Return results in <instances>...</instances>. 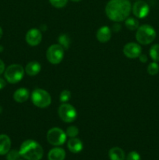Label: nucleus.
<instances>
[{
	"mask_svg": "<svg viewBox=\"0 0 159 160\" xmlns=\"http://www.w3.org/2000/svg\"><path fill=\"white\" fill-rule=\"evenodd\" d=\"M132 6L129 0H110L105 6V13L109 20L122 22L129 17Z\"/></svg>",
	"mask_w": 159,
	"mask_h": 160,
	"instance_id": "f257e3e1",
	"label": "nucleus"
},
{
	"mask_svg": "<svg viewBox=\"0 0 159 160\" xmlns=\"http://www.w3.org/2000/svg\"><path fill=\"white\" fill-rule=\"evenodd\" d=\"M20 156L26 160H41L43 157L44 150L41 145L36 141L26 140L21 144L20 150Z\"/></svg>",
	"mask_w": 159,
	"mask_h": 160,
	"instance_id": "f03ea898",
	"label": "nucleus"
},
{
	"mask_svg": "<svg viewBox=\"0 0 159 160\" xmlns=\"http://www.w3.org/2000/svg\"><path fill=\"white\" fill-rule=\"evenodd\" d=\"M156 38V31L152 26L143 24L138 28L136 32V39L141 45H149Z\"/></svg>",
	"mask_w": 159,
	"mask_h": 160,
	"instance_id": "7ed1b4c3",
	"label": "nucleus"
},
{
	"mask_svg": "<svg viewBox=\"0 0 159 160\" xmlns=\"http://www.w3.org/2000/svg\"><path fill=\"white\" fill-rule=\"evenodd\" d=\"M25 70L20 64H12L5 70L4 76L10 84H17L23 79Z\"/></svg>",
	"mask_w": 159,
	"mask_h": 160,
	"instance_id": "20e7f679",
	"label": "nucleus"
},
{
	"mask_svg": "<svg viewBox=\"0 0 159 160\" xmlns=\"http://www.w3.org/2000/svg\"><path fill=\"white\" fill-rule=\"evenodd\" d=\"M33 104L38 108H46L51 103V97L47 91L41 88L34 89L31 93Z\"/></svg>",
	"mask_w": 159,
	"mask_h": 160,
	"instance_id": "39448f33",
	"label": "nucleus"
},
{
	"mask_svg": "<svg viewBox=\"0 0 159 160\" xmlns=\"http://www.w3.org/2000/svg\"><path fill=\"white\" fill-rule=\"evenodd\" d=\"M66 134L61 128H52L47 132V140L48 143L54 146L63 145L66 141Z\"/></svg>",
	"mask_w": 159,
	"mask_h": 160,
	"instance_id": "423d86ee",
	"label": "nucleus"
},
{
	"mask_svg": "<svg viewBox=\"0 0 159 160\" xmlns=\"http://www.w3.org/2000/svg\"><path fill=\"white\" fill-rule=\"evenodd\" d=\"M64 57V48L59 44L51 45L47 49L46 58L51 64H59L62 61Z\"/></svg>",
	"mask_w": 159,
	"mask_h": 160,
	"instance_id": "0eeeda50",
	"label": "nucleus"
},
{
	"mask_svg": "<svg viewBox=\"0 0 159 160\" xmlns=\"http://www.w3.org/2000/svg\"><path fill=\"white\" fill-rule=\"evenodd\" d=\"M59 117L65 123H73L77 117L76 109L69 103H62L58 109Z\"/></svg>",
	"mask_w": 159,
	"mask_h": 160,
	"instance_id": "6e6552de",
	"label": "nucleus"
},
{
	"mask_svg": "<svg viewBox=\"0 0 159 160\" xmlns=\"http://www.w3.org/2000/svg\"><path fill=\"white\" fill-rule=\"evenodd\" d=\"M123 51L127 58L136 59L138 58L142 53V48L141 46L136 42H129L125 45Z\"/></svg>",
	"mask_w": 159,
	"mask_h": 160,
	"instance_id": "1a4fd4ad",
	"label": "nucleus"
},
{
	"mask_svg": "<svg viewBox=\"0 0 159 160\" xmlns=\"http://www.w3.org/2000/svg\"><path fill=\"white\" fill-rule=\"evenodd\" d=\"M132 13L136 17L139 19L145 18L148 15L150 7L147 2L143 1H137L133 4L132 7Z\"/></svg>",
	"mask_w": 159,
	"mask_h": 160,
	"instance_id": "9d476101",
	"label": "nucleus"
},
{
	"mask_svg": "<svg viewBox=\"0 0 159 160\" xmlns=\"http://www.w3.org/2000/svg\"><path fill=\"white\" fill-rule=\"evenodd\" d=\"M26 43L31 46H37L41 43L42 40V34L41 31L37 28H32L30 29L26 32Z\"/></svg>",
	"mask_w": 159,
	"mask_h": 160,
	"instance_id": "9b49d317",
	"label": "nucleus"
},
{
	"mask_svg": "<svg viewBox=\"0 0 159 160\" xmlns=\"http://www.w3.org/2000/svg\"><path fill=\"white\" fill-rule=\"evenodd\" d=\"M97 40L101 43H106L112 38V31L108 26H103L96 33Z\"/></svg>",
	"mask_w": 159,
	"mask_h": 160,
	"instance_id": "f8f14e48",
	"label": "nucleus"
},
{
	"mask_svg": "<svg viewBox=\"0 0 159 160\" xmlns=\"http://www.w3.org/2000/svg\"><path fill=\"white\" fill-rule=\"evenodd\" d=\"M29 91L26 88H20L16 90L15 92H14L13 99L17 102L23 103L27 101L28 98H29Z\"/></svg>",
	"mask_w": 159,
	"mask_h": 160,
	"instance_id": "ddd939ff",
	"label": "nucleus"
},
{
	"mask_svg": "<svg viewBox=\"0 0 159 160\" xmlns=\"http://www.w3.org/2000/svg\"><path fill=\"white\" fill-rule=\"evenodd\" d=\"M11 148V140L6 134H0V156L6 155Z\"/></svg>",
	"mask_w": 159,
	"mask_h": 160,
	"instance_id": "4468645a",
	"label": "nucleus"
},
{
	"mask_svg": "<svg viewBox=\"0 0 159 160\" xmlns=\"http://www.w3.org/2000/svg\"><path fill=\"white\" fill-rule=\"evenodd\" d=\"M67 147L71 152L79 153L83 149V143L79 138H71L67 142Z\"/></svg>",
	"mask_w": 159,
	"mask_h": 160,
	"instance_id": "2eb2a0df",
	"label": "nucleus"
},
{
	"mask_svg": "<svg viewBox=\"0 0 159 160\" xmlns=\"http://www.w3.org/2000/svg\"><path fill=\"white\" fill-rule=\"evenodd\" d=\"M41 70V66L37 61H31L26 64L25 67V72L29 76H36L40 73Z\"/></svg>",
	"mask_w": 159,
	"mask_h": 160,
	"instance_id": "dca6fc26",
	"label": "nucleus"
},
{
	"mask_svg": "<svg viewBox=\"0 0 159 160\" xmlns=\"http://www.w3.org/2000/svg\"><path fill=\"white\" fill-rule=\"evenodd\" d=\"M65 158V152L62 148H54L49 151L48 154V160H64Z\"/></svg>",
	"mask_w": 159,
	"mask_h": 160,
	"instance_id": "f3484780",
	"label": "nucleus"
},
{
	"mask_svg": "<svg viewBox=\"0 0 159 160\" xmlns=\"http://www.w3.org/2000/svg\"><path fill=\"white\" fill-rule=\"evenodd\" d=\"M109 159L111 160H125V152L118 147L112 148L108 152Z\"/></svg>",
	"mask_w": 159,
	"mask_h": 160,
	"instance_id": "a211bd4d",
	"label": "nucleus"
},
{
	"mask_svg": "<svg viewBox=\"0 0 159 160\" xmlns=\"http://www.w3.org/2000/svg\"><path fill=\"white\" fill-rule=\"evenodd\" d=\"M125 25H126V28L128 30H130V31H136L140 27L139 26V21L133 17H128L127 19H126L125 20Z\"/></svg>",
	"mask_w": 159,
	"mask_h": 160,
	"instance_id": "6ab92c4d",
	"label": "nucleus"
},
{
	"mask_svg": "<svg viewBox=\"0 0 159 160\" xmlns=\"http://www.w3.org/2000/svg\"><path fill=\"white\" fill-rule=\"evenodd\" d=\"M150 56L154 62H159V44H155L150 48Z\"/></svg>",
	"mask_w": 159,
	"mask_h": 160,
	"instance_id": "aec40b11",
	"label": "nucleus"
},
{
	"mask_svg": "<svg viewBox=\"0 0 159 160\" xmlns=\"http://www.w3.org/2000/svg\"><path fill=\"white\" fill-rule=\"evenodd\" d=\"M58 41L59 42V45H62L64 49H68L70 44V39L68 35H66V34H60L59 38H58Z\"/></svg>",
	"mask_w": 159,
	"mask_h": 160,
	"instance_id": "412c9836",
	"label": "nucleus"
},
{
	"mask_svg": "<svg viewBox=\"0 0 159 160\" xmlns=\"http://www.w3.org/2000/svg\"><path fill=\"white\" fill-rule=\"evenodd\" d=\"M159 72V65L157 63V62H152L148 65L147 67V73L150 75L157 74Z\"/></svg>",
	"mask_w": 159,
	"mask_h": 160,
	"instance_id": "4be33fe9",
	"label": "nucleus"
},
{
	"mask_svg": "<svg viewBox=\"0 0 159 160\" xmlns=\"http://www.w3.org/2000/svg\"><path fill=\"white\" fill-rule=\"evenodd\" d=\"M65 134H66L67 137H70V138H76L79 134V129L76 126H70L67 128Z\"/></svg>",
	"mask_w": 159,
	"mask_h": 160,
	"instance_id": "5701e85b",
	"label": "nucleus"
},
{
	"mask_svg": "<svg viewBox=\"0 0 159 160\" xmlns=\"http://www.w3.org/2000/svg\"><path fill=\"white\" fill-rule=\"evenodd\" d=\"M20 157V152L16 149L9 150L7 154H6V159L7 160H18Z\"/></svg>",
	"mask_w": 159,
	"mask_h": 160,
	"instance_id": "b1692460",
	"label": "nucleus"
},
{
	"mask_svg": "<svg viewBox=\"0 0 159 160\" xmlns=\"http://www.w3.org/2000/svg\"><path fill=\"white\" fill-rule=\"evenodd\" d=\"M71 98V92L68 90H64L61 92L60 95H59V100L62 102V103H65Z\"/></svg>",
	"mask_w": 159,
	"mask_h": 160,
	"instance_id": "393cba45",
	"label": "nucleus"
},
{
	"mask_svg": "<svg viewBox=\"0 0 159 160\" xmlns=\"http://www.w3.org/2000/svg\"><path fill=\"white\" fill-rule=\"evenodd\" d=\"M52 6L55 8H62L67 4L68 0H49Z\"/></svg>",
	"mask_w": 159,
	"mask_h": 160,
	"instance_id": "a878e982",
	"label": "nucleus"
},
{
	"mask_svg": "<svg viewBox=\"0 0 159 160\" xmlns=\"http://www.w3.org/2000/svg\"><path fill=\"white\" fill-rule=\"evenodd\" d=\"M126 160H140V156L138 152L132 151L127 155Z\"/></svg>",
	"mask_w": 159,
	"mask_h": 160,
	"instance_id": "bb28decb",
	"label": "nucleus"
},
{
	"mask_svg": "<svg viewBox=\"0 0 159 160\" xmlns=\"http://www.w3.org/2000/svg\"><path fill=\"white\" fill-rule=\"evenodd\" d=\"M5 70H6V66H5V63L3 62V61L2 59H0V75L2 73H3L5 72Z\"/></svg>",
	"mask_w": 159,
	"mask_h": 160,
	"instance_id": "cd10ccee",
	"label": "nucleus"
},
{
	"mask_svg": "<svg viewBox=\"0 0 159 160\" xmlns=\"http://www.w3.org/2000/svg\"><path fill=\"white\" fill-rule=\"evenodd\" d=\"M139 59H140V61L141 62H146L147 61V56L144 54H140V56H139Z\"/></svg>",
	"mask_w": 159,
	"mask_h": 160,
	"instance_id": "c85d7f7f",
	"label": "nucleus"
},
{
	"mask_svg": "<svg viewBox=\"0 0 159 160\" xmlns=\"http://www.w3.org/2000/svg\"><path fill=\"white\" fill-rule=\"evenodd\" d=\"M6 85V82L3 78H0V90L2 88H4Z\"/></svg>",
	"mask_w": 159,
	"mask_h": 160,
	"instance_id": "c756f323",
	"label": "nucleus"
},
{
	"mask_svg": "<svg viewBox=\"0 0 159 160\" xmlns=\"http://www.w3.org/2000/svg\"><path fill=\"white\" fill-rule=\"evenodd\" d=\"M3 34V31H2V28L0 27V38H2V36Z\"/></svg>",
	"mask_w": 159,
	"mask_h": 160,
	"instance_id": "7c9ffc66",
	"label": "nucleus"
},
{
	"mask_svg": "<svg viewBox=\"0 0 159 160\" xmlns=\"http://www.w3.org/2000/svg\"><path fill=\"white\" fill-rule=\"evenodd\" d=\"M71 1H73V2H78L81 1V0H71Z\"/></svg>",
	"mask_w": 159,
	"mask_h": 160,
	"instance_id": "2f4dec72",
	"label": "nucleus"
},
{
	"mask_svg": "<svg viewBox=\"0 0 159 160\" xmlns=\"http://www.w3.org/2000/svg\"><path fill=\"white\" fill-rule=\"evenodd\" d=\"M2 50H3L2 46H1V45H0V52H2Z\"/></svg>",
	"mask_w": 159,
	"mask_h": 160,
	"instance_id": "473e14b6",
	"label": "nucleus"
}]
</instances>
